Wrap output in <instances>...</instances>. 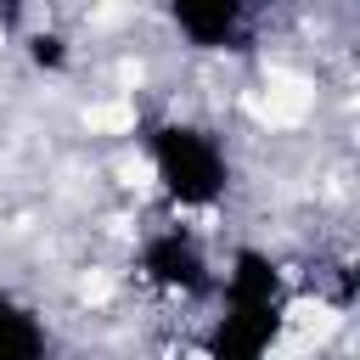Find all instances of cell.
Wrapping results in <instances>:
<instances>
[{
	"label": "cell",
	"instance_id": "6da1fadb",
	"mask_svg": "<svg viewBox=\"0 0 360 360\" xmlns=\"http://www.w3.org/2000/svg\"><path fill=\"white\" fill-rule=\"evenodd\" d=\"M219 315L202 338V349L214 360H259L281 343L287 332V309H292V287L276 253L264 248H236L214 281Z\"/></svg>",
	"mask_w": 360,
	"mask_h": 360
},
{
	"label": "cell",
	"instance_id": "7a4b0ae2",
	"mask_svg": "<svg viewBox=\"0 0 360 360\" xmlns=\"http://www.w3.org/2000/svg\"><path fill=\"white\" fill-rule=\"evenodd\" d=\"M141 146H146L152 180L174 214H208L236 186V163H231L225 135L197 118H158V124H146Z\"/></svg>",
	"mask_w": 360,
	"mask_h": 360
},
{
	"label": "cell",
	"instance_id": "3957f363",
	"mask_svg": "<svg viewBox=\"0 0 360 360\" xmlns=\"http://www.w3.org/2000/svg\"><path fill=\"white\" fill-rule=\"evenodd\" d=\"M135 276L163 298H214L219 264L186 219H169V225H152L135 242Z\"/></svg>",
	"mask_w": 360,
	"mask_h": 360
},
{
	"label": "cell",
	"instance_id": "277c9868",
	"mask_svg": "<svg viewBox=\"0 0 360 360\" xmlns=\"http://www.w3.org/2000/svg\"><path fill=\"white\" fill-rule=\"evenodd\" d=\"M163 17L202 56H231L253 39V0H163Z\"/></svg>",
	"mask_w": 360,
	"mask_h": 360
},
{
	"label": "cell",
	"instance_id": "5b68a950",
	"mask_svg": "<svg viewBox=\"0 0 360 360\" xmlns=\"http://www.w3.org/2000/svg\"><path fill=\"white\" fill-rule=\"evenodd\" d=\"M45 354H51V326H45V315H39L22 292L0 287V360H45Z\"/></svg>",
	"mask_w": 360,
	"mask_h": 360
},
{
	"label": "cell",
	"instance_id": "8992f818",
	"mask_svg": "<svg viewBox=\"0 0 360 360\" xmlns=\"http://www.w3.org/2000/svg\"><path fill=\"white\" fill-rule=\"evenodd\" d=\"M17 39H22L28 68H39V73H68L73 45H68V34H62V28H22Z\"/></svg>",
	"mask_w": 360,
	"mask_h": 360
},
{
	"label": "cell",
	"instance_id": "52a82bcc",
	"mask_svg": "<svg viewBox=\"0 0 360 360\" xmlns=\"http://www.w3.org/2000/svg\"><path fill=\"white\" fill-rule=\"evenodd\" d=\"M28 11H34V0H0V34L17 39L28 28Z\"/></svg>",
	"mask_w": 360,
	"mask_h": 360
}]
</instances>
